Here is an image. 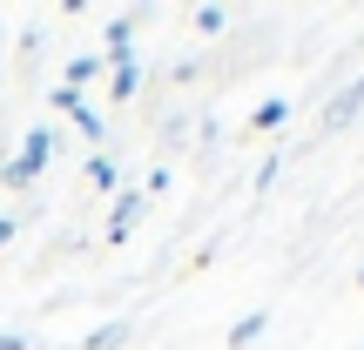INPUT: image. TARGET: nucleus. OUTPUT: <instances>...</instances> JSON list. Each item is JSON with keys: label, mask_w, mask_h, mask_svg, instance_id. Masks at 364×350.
<instances>
[{"label": "nucleus", "mask_w": 364, "mask_h": 350, "mask_svg": "<svg viewBox=\"0 0 364 350\" xmlns=\"http://www.w3.org/2000/svg\"><path fill=\"white\" fill-rule=\"evenodd\" d=\"M0 169H7V162H0Z\"/></svg>", "instance_id": "f3484780"}, {"label": "nucleus", "mask_w": 364, "mask_h": 350, "mask_svg": "<svg viewBox=\"0 0 364 350\" xmlns=\"http://www.w3.org/2000/svg\"><path fill=\"white\" fill-rule=\"evenodd\" d=\"M135 88H142V67H135V61H115V67H108V94H115V102H129Z\"/></svg>", "instance_id": "423d86ee"}, {"label": "nucleus", "mask_w": 364, "mask_h": 350, "mask_svg": "<svg viewBox=\"0 0 364 350\" xmlns=\"http://www.w3.org/2000/svg\"><path fill=\"white\" fill-rule=\"evenodd\" d=\"M48 155H54V128H27V142H21V155L0 169V182L7 189H34V175L48 169Z\"/></svg>", "instance_id": "f257e3e1"}, {"label": "nucleus", "mask_w": 364, "mask_h": 350, "mask_svg": "<svg viewBox=\"0 0 364 350\" xmlns=\"http://www.w3.org/2000/svg\"><path fill=\"white\" fill-rule=\"evenodd\" d=\"M0 350H27V337L21 330H0Z\"/></svg>", "instance_id": "4468645a"}, {"label": "nucleus", "mask_w": 364, "mask_h": 350, "mask_svg": "<svg viewBox=\"0 0 364 350\" xmlns=\"http://www.w3.org/2000/svg\"><path fill=\"white\" fill-rule=\"evenodd\" d=\"M196 27H203V34H223V27H230V13H223V7H196Z\"/></svg>", "instance_id": "9b49d317"}, {"label": "nucleus", "mask_w": 364, "mask_h": 350, "mask_svg": "<svg viewBox=\"0 0 364 350\" xmlns=\"http://www.w3.org/2000/svg\"><path fill=\"white\" fill-rule=\"evenodd\" d=\"M358 350H364V344H358Z\"/></svg>", "instance_id": "a211bd4d"}, {"label": "nucleus", "mask_w": 364, "mask_h": 350, "mask_svg": "<svg viewBox=\"0 0 364 350\" xmlns=\"http://www.w3.org/2000/svg\"><path fill=\"white\" fill-rule=\"evenodd\" d=\"M358 283H364V270H358Z\"/></svg>", "instance_id": "dca6fc26"}, {"label": "nucleus", "mask_w": 364, "mask_h": 350, "mask_svg": "<svg viewBox=\"0 0 364 350\" xmlns=\"http://www.w3.org/2000/svg\"><path fill=\"white\" fill-rule=\"evenodd\" d=\"M142 202H149L142 189H122V195H115V216H108V243H122V236L135 229V216H142Z\"/></svg>", "instance_id": "7ed1b4c3"}, {"label": "nucleus", "mask_w": 364, "mask_h": 350, "mask_svg": "<svg viewBox=\"0 0 364 350\" xmlns=\"http://www.w3.org/2000/svg\"><path fill=\"white\" fill-rule=\"evenodd\" d=\"M122 337H129V324H102V330H88V344H81V350H115Z\"/></svg>", "instance_id": "9d476101"}, {"label": "nucleus", "mask_w": 364, "mask_h": 350, "mask_svg": "<svg viewBox=\"0 0 364 350\" xmlns=\"http://www.w3.org/2000/svg\"><path fill=\"white\" fill-rule=\"evenodd\" d=\"M95 75H102V61H95V54H75V61H68V81H61V88H75V94H81Z\"/></svg>", "instance_id": "6e6552de"}, {"label": "nucleus", "mask_w": 364, "mask_h": 350, "mask_svg": "<svg viewBox=\"0 0 364 350\" xmlns=\"http://www.w3.org/2000/svg\"><path fill=\"white\" fill-rule=\"evenodd\" d=\"M284 115H290V102H284V94H270V102L250 115V128H263V135H270V128H284Z\"/></svg>", "instance_id": "0eeeda50"}, {"label": "nucleus", "mask_w": 364, "mask_h": 350, "mask_svg": "<svg viewBox=\"0 0 364 350\" xmlns=\"http://www.w3.org/2000/svg\"><path fill=\"white\" fill-rule=\"evenodd\" d=\"M75 128L88 135V142H102V115H95V108H81V115H75Z\"/></svg>", "instance_id": "ddd939ff"}, {"label": "nucleus", "mask_w": 364, "mask_h": 350, "mask_svg": "<svg viewBox=\"0 0 364 350\" xmlns=\"http://www.w3.org/2000/svg\"><path fill=\"white\" fill-rule=\"evenodd\" d=\"M7 236H14V216H0V243H7Z\"/></svg>", "instance_id": "2eb2a0df"}, {"label": "nucleus", "mask_w": 364, "mask_h": 350, "mask_svg": "<svg viewBox=\"0 0 364 350\" xmlns=\"http://www.w3.org/2000/svg\"><path fill=\"white\" fill-rule=\"evenodd\" d=\"M263 324H270V310H250V317H236V324H230V350H250V344L263 337Z\"/></svg>", "instance_id": "39448f33"}, {"label": "nucleus", "mask_w": 364, "mask_h": 350, "mask_svg": "<svg viewBox=\"0 0 364 350\" xmlns=\"http://www.w3.org/2000/svg\"><path fill=\"white\" fill-rule=\"evenodd\" d=\"M129 48H135V13H115V21H108V67L129 61Z\"/></svg>", "instance_id": "20e7f679"}, {"label": "nucleus", "mask_w": 364, "mask_h": 350, "mask_svg": "<svg viewBox=\"0 0 364 350\" xmlns=\"http://www.w3.org/2000/svg\"><path fill=\"white\" fill-rule=\"evenodd\" d=\"M358 108H364V75H358V81H344V88H338V102L324 108V135L351 128V121H358Z\"/></svg>", "instance_id": "f03ea898"}, {"label": "nucleus", "mask_w": 364, "mask_h": 350, "mask_svg": "<svg viewBox=\"0 0 364 350\" xmlns=\"http://www.w3.org/2000/svg\"><path fill=\"white\" fill-rule=\"evenodd\" d=\"M88 182H95V189H122V169H115V155H88Z\"/></svg>", "instance_id": "1a4fd4ad"}, {"label": "nucleus", "mask_w": 364, "mask_h": 350, "mask_svg": "<svg viewBox=\"0 0 364 350\" xmlns=\"http://www.w3.org/2000/svg\"><path fill=\"white\" fill-rule=\"evenodd\" d=\"M48 102H54V108H61V115H81V108H88V102H81V94H75V88H48Z\"/></svg>", "instance_id": "f8f14e48"}]
</instances>
